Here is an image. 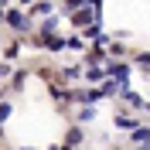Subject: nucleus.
Returning a JSON list of instances; mask_svg holds the SVG:
<instances>
[{
	"label": "nucleus",
	"instance_id": "f257e3e1",
	"mask_svg": "<svg viewBox=\"0 0 150 150\" xmlns=\"http://www.w3.org/2000/svg\"><path fill=\"white\" fill-rule=\"evenodd\" d=\"M7 24H10V28H28V17L17 14V10H10V14H7Z\"/></svg>",
	"mask_w": 150,
	"mask_h": 150
},
{
	"label": "nucleus",
	"instance_id": "f03ea898",
	"mask_svg": "<svg viewBox=\"0 0 150 150\" xmlns=\"http://www.w3.org/2000/svg\"><path fill=\"white\" fill-rule=\"evenodd\" d=\"M116 126H120V130H137V120H133V116H116Z\"/></svg>",
	"mask_w": 150,
	"mask_h": 150
},
{
	"label": "nucleus",
	"instance_id": "7ed1b4c3",
	"mask_svg": "<svg viewBox=\"0 0 150 150\" xmlns=\"http://www.w3.org/2000/svg\"><path fill=\"white\" fill-rule=\"evenodd\" d=\"M109 72L116 75V79H120V82H126V75H130V68H126V65H112Z\"/></svg>",
	"mask_w": 150,
	"mask_h": 150
},
{
	"label": "nucleus",
	"instance_id": "20e7f679",
	"mask_svg": "<svg viewBox=\"0 0 150 150\" xmlns=\"http://www.w3.org/2000/svg\"><path fill=\"white\" fill-rule=\"evenodd\" d=\"M103 68H89V72H85V79H89V82H99V79H103Z\"/></svg>",
	"mask_w": 150,
	"mask_h": 150
},
{
	"label": "nucleus",
	"instance_id": "39448f33",
	"mask_svg": "<svg viewBox=\"0 0 150 150\" xmlns=\"http://www.w3.org/2000/svg\"><path fill=\"white\" fill-rule=\"evenodd\" d=\"M133 140H137V143H143V140H150V130H143V126H140V130H133Z\"/></svg>",
	"mask_w": 150,
	"mask_h": 150
},
{
	"label": "nucleus",
	"instance_id": "423d86ee",
	"mask_svg": "<svg viewBox=\"0 0 150 150\" xmlns=\"http://www.w3.org/2000/svg\"><path fill=\"white\" fill-rule=\"evenodd\" d=\"M85 21H92V10H79L75 14V24H85Z\"/></svg>",
	"mask_w": 150,
	"mask_h": 150
},
{
	"label": "nucleus",
	"instance_id": "0eeeda50",
	"mask_svg": "<svg viewBox=\"0 0 150 150\" xmlns=\"http://www.w3.org/2000/svg\"><path fill=\"white\" fill-rule=\"evenodd\" d=\"M123 99H126V103H130V106H140V96H137V92H130V89L123 92Z\"/></svg>",
	"mask_w": 150,
	"mask_h": 150
},
{
	"label": "nucleus",
	"instance_id": "6e6552de",
	"mask_svg": "<svg viewBox=\"0 0 150 150\" xmlns=\"http://www.w3.org/2000/svg\"><path fill=\"white\" fill-rule=\"evenodd\" d=\"M48 10H51V4H48V0H45V4H38V7L31 10V14H48Z\"/></svg>",
	"mask_w": 150,
	"mask_h": 150
},
{
	"label": "nucleus",
	"instance_id": "1a4fd4ad",
	"mask_svg": "<svg viewBox=\"0 0 150 150\" xmlns=\"http://www.w3.org/2000/svg\"><path fill=\"white\" fill-rule=\"evenodd\" d=\"M7 116H10V106H7V103H4V106H0V123L7 120Z\"/></svg>",
	"mask_w": 150,
	"mask_h": 150
},
{
	"label": "nucleus",
	"instance_id": "9d476101",
	"mask_svg": "<svg viewBox=\"0 0 150 150\" xmlns=\"http://www.w3.org/2000/svg\"><path fill=\"white\" fill-rule=\"evenodd\" d=\"M137 62H140V65H150V55H147V51H143V55L137 58Z\"/></svg>",
	"mask_w": 150,
	"mask_h": 150
},
{
	"label": "nucleus",
	"instance_id": "9b49d317",
	"mask_svg": "<svg viewBox=\"0 0 150 150\" xmlns=\"http://www.w3.org/2000/svg\"><path fill=\"white\" fill-rule=\"evenodd\" d=\"M4 72H7V65H0V75H4Z\"/></svg>",
	"mask_w": 150,
	"mask_h": 150
}]
</instances>
